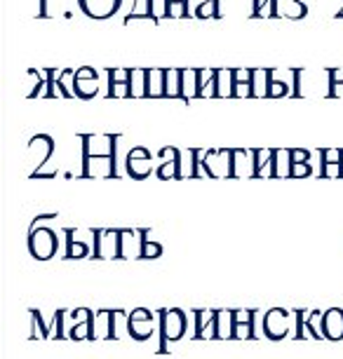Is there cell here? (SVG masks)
Here are the masks:
<instances>
[{
	"label": "cell",
	"mask_w": 343,
	"mask_h": 359,
	"mask_svg": "<svg viewBox=\"0 0 343 359\" xmlns=\"http://www.w3.org/2000/svg\"><path fill=\"white\" fill-rule=\"evenodd\" d=\"M259 17H282L280 0H254L252 19H259Z\"/></svg>",
	"instance_id": "603a6c76"
},
{
	"label": "cell",
	"mask_w": 343,
	"mask_h": 359,
	"mask_svg": "<svg viewBox=\"0 0 343 359\" xmlns=\"http://www.w3.org/2000/svg\"><path fill=\"white\" fill-rule=\"evenodd\" d=\"M153 172V155L144 146H137L127 153V174L137 181H144Z\"/></svg>",
	"instance_id": "277c9868"
},
{
	"label": "cell",
	"mask_w": 343,
	"mask_h": 359,
	"mask_svg": "<svg viewBox=\"0 0 343 359\" xmlns=\"http://www.w3.org/2000/svg\"><path fill=\"white\" fill-rule=\"evenodd\" d=\"M184 69H167L165 76V97L167 99H181L184 101V83H181Z\"/></svg>",
	"instance_id": "d6986e66"
},
{
	"label": "cell",
	"mask_w": 343,
	"mask_h": 359,
	"mask_svg": "<svg viewBox=\"0 0 343 359\" xmlns=\"http://www.w3.org/2000/svg\"><path fill=\"white\" fill-rule=\"evenodd\" d=\"M127 327H130L132 338H137V341H146V338H151V334H153V313H149L146 308H137L130 315Z\"/></svg>",
	"instance_id": "8fae6325"
},
{
	"label": "cell",
	"mask_w": 343,
	"mask_h": 359,
	"mask_svg": "<svg viewBox=\"0 0 343 359\" xmlns=\"http://www.w3.org/2000/svg\"><path fill=\"white\" fill-rule=\"evenodd\" d=\"M289 158H292V162H308L311 153H308V151H299V148H292V151H289Z\"/></svg>",
	"instance_id": "f35d334b"
},
{
	"label": "cell",
	"mask_w": 343,
	"mask_h": 359,
	"mask_svg": "<svg viewBox=\"0 0 343 359\" xmlns=\"http://www.w3.org/2000/svg\"><path fill=\"white\" fill-rule=\"evenodd\" d=\"M146 235H149V230H146ZM158 256H163V247H160L158 242H151L149 237H144V247H141V259H158Z\"/></svg>",
	"instance_id": "83f0119b"
},
{
	"label": "cell",
	"mask_w": 343,
	"mask_h": 359,
	"mask_svg": "<svg viewBox=\"0 0 343 359\" xmlns=\"http://www.w3.org/2000/svg\"><path fill=\"white\" fill-rule=\"evenodd\" d=\"M327 76H329V87L343 85V69H329Z\"/></svg>",
	"instance_id": "74e56055"
},
{
	"label": "cell",
	"mask_w": 343,
	"mask_h": 359,
	"mask_svg": "<svg viewBox=\"0 0 343 359\" xmlns=\"http://www.w3.org/2000/svg\"><path fill=\"white\" fill-rule=\"evenodd\" d=\"M322 317H325V313H320V310H313V313L308 315L306 331H311L313 338H325V334H322Z\"/></svg>",
	"instance_id": "484cf974"
},
{
	"label": "cell",
	"mask_w": 343,
	"mask_h": 359,
	"mask_svg": "<svg viewBox=\"0 0 343 359\" xmlns=\"http://www.w3.org/2000/svg\"><path fill=\"white\" fill-rule=\"evenodd\" d=\"M252 310H233V338H254Z\"/></svg>",
	"instance_id": "ac0fdd59"
},
{
	"label": "cell",
	"mask_w": 343,
	"mask_h": 359,
	"mask_svg": "<svg viewBox=\"0 0 343 359\" xmlns=\"http://www.w3.org/2000/svg\"><path fill=\"white\" fill-rule=\"evenodd\" d=\"M134 69H109V83H132Z\"/></svg>",
	"instance_id": "d6a6232c"
},
{
	"label": "cell",
	"mask_w": 343,
	"mask_h": 359,
	"mask_svg": "<svg viewBox=\"0 0 343 359\" xmlns=\"http://www.w3.org/2000/svg\"><path fill=\"white\" fill-rule=\"evenodd\" d=\"M137 235H139V230H120V256L118 259H132V256L141 259V247H144L146 230H144V237H137Z\"/></svg>",
	"instance_id": "5bb4252c"
},
{
	"label": "cell",
	"mask_w": 343,
	"mask_h": 359,
	"mask_svg": "<svg viewBox=\"0 0 343 359\" xmlns=\"http://www.w3.org/2000/svg\"><path fill=\"white\" fill-rule=\"evenodd\" d=\"M217 85V97H233V69H219Z\"/></svg>",
	"instance_id": "cb8c5ba5"
},
{
	"label": "cell",
	"mask_w": 343,
	"mask_h": 359,
	"mask_svg": "<svg viewBox=\"0 0 343 359\" xmlns=\"http://www.w3.org/2000/svg\"><path fill=\"white\" fill-rule=\"evenodd\" d=\"M322 334H325L327 341H341L343 338V310L341 308H332L325 313V317H322Z\"/></svg>",
	"instance_id": "9a60e30c"
},
{
	"label": "cell",
	"mask_w": 343,
	"mask_h": 359,
	"mask_svg": "<svg viewBox=\"0 0 343 359\" xmlns=\"http://www.w3.org/2000/svg\"><path fill=\"white\" fill-rule=\"evenodd\" d=\"M146 92V69H134L132 73V97H144Z\"/></svg>",
	"instance_id": "4316f807"
},
{
	"label": "cell",
	"mask_w": 343,
	"mask_h": 359,
	"mask_svg": "<svg viewBox=\"0 0 343 359\" xmlns=\"http://www.w3.org/2000/svg\"><path fill=\"white\" fill-rule=\"evenodd\" d=\"M165 76H167V69H146L144 97H149V99L165 97Z\"/></svg>",
	"instance_id": "e0dca14e"
},
{
	"label": "cell",
	"mask_w": 343,
	"mask_h": 359,
	"mask_svg": "<svg viewBox=\"0 0 343 359\" xmlns=\"http://www.w3.org/2000/svg\"><path fill=\"white\" fill-rule=\"evenodd\" d=\"M160 329H163V338L165 341H179L186 331V315L181 313L179 308L172 310H163V317H160Z\"/></svg>",
	"instance_id": "ba28073f"
},
{
	"label": "cell",
	"mask_w": 343,
	"mask_h": 359,
	"mask_svg": "<svg viewBox=\"0 0 343 359\" xmlns=\"http://www.w3.org/2000/svg\"><path fill=\"white\" fill-rule=\"evenodd\" d=\"M111 99H127L132 97V83H113L109 90Z\"/></svg>",
	"instance_id": "1f68e13d"
},
{
	"label": "cell",
	"mask_w": 343,
	"mask_h": 359,
	"mask_svg": "<svg viewBox=\"0 0 343 359\" xmlns=\"http://www.w3.org/2000/svg\"><path fill=\"white\" fill-rule=\"evenodd\" d=\"M36 17H47V3H45V0H38V10H36Z\"/></svg>",
	"instance_id": "ab89813d"
},
{
	"label": "cell",
	"mask_w": 343,
	"mask_h": 359,
	"mask_svg": "<svg viewBox=\"0 0 343 359\" xmlns=\"http://www.w3.org/2000/svg\"><path fill=\"white\" fill-rule=\"evenodd\" d=\"M153 3V15H156V22L160 24L163 19H170V0H151Z\"/></svg>",
	"instance_id": "836d02e7"
},
{
	"label": "cell",
	"mask_w": 343,
	"mask_h": 359,
	"mask_svg": "<svg viewBox=\"0 0 343 359\" xmlns=\"http://www.w3.org/2000/svg\"><path fill=\"white\" fill-rule=\"evenodd\" d=\"M170 3H188V0H170Z\"/></svg>",
	"instance_id": "b9f144b4"
},
{
	"label": "cell",
	"mask_w": 343,
	"mask_h": 359,
	"mask_svg": "<svg viewBox=\"0 0 343 359\" xmlns=\"http://www.w3.org/2000/svg\"><path fill=\"white\" fill-rule=\"evenodd\" d=\"M73 92L80 99H92L97 97L99 92V73L90 69V66H83V69L76 71V78H73Z\"/></svg>",
	"instance_id": "8992f818"
},
{
	"label": "cell",
	"mask_w": 343,
	"mask_h": 359,
	"mask_svg": "<svg viewBox=\"0 0 343 359\" xmlns=\"http://www.w3.org/2000/svg\"><path fill=\"white\" fill-rule=\"evenodd\" d=\"M287 94H292L287 90L285 83H273L271 80V87H268V99H278V97H287Z\"/></svg>",
	"instance_id": "e575fe53"
},
{
	"label": "cell",
	"mask_w": 343,
	"mask_h": 359,
	"mask_svg": "<svg viewBox=\"0 0 343 359\" xmlns=\"http://www.w3.org/2000/svg\"><path fill=\"white\" fill-rule=\"evenodd\" d=\"M311 174H313L311 162H292V167H289V179H304V176Z\"/></svg>",
	"instance_id": "f546056e"
},
{
	"label": "cell",
	"mask_w": 343,
	"mask_h": 359,
	"mask_svg": "<svg viewBox=\"0 0 343 359\" xmlns=\"http://www.w3.org/2000/svg\"><path fill=\"white\" fill-rule=\"evenodd\" d=\"M195 17H200V19H217V17H221L219 0H205V3H200L198 8H195Z\"/></svg>",
	"instance_id": "d4e9b609"
},
{
	"label": "cell",
	"mask_w": 343,
	"mask_h": 359,
	"mask_svg": "<svg viewBox=\"0 0 343 359\" xmlns=\"http://www.w3.org/2000/svg\"><path fill=\"white\" fill-rule=\"evenodd\" d=\"M285 3H304V0H285Z\"/></svg>",
	"instance_id": "60d3db41"
},
{
	"label": "cell",
	"mask_w": 343,
	"mask_h": 359,
	"mask_svg": "<svg viewBox=\"0 0 343 359\" xmlns=\"http://www.w3.org/2000/svg\"><path fill=\"white\" fill-rule=\"evenodd\" d=\"M254 158V179H261V176H275V158H278V151H252Z\"/></svg>",
	"instance_id": "2e32d148"
},
{
	"label": "cell",
	"mask_w": 343,
	"mask_h": 359,
	"mask_svg": "<svg viewBox=\"0 0 343 359\" xmlns=\"http://www.w3.org/2000/svg\"><path fill=\"white\" fill-rule=\"evenodd\" d=\"M273 80V69H254V97H268V87Z\"/></svg>",
	"instance_id": "7402d4cb"
},
{
	"label": "cell",
	"mask_w": 343,
	"mask_h": 359,
	"mask_svg": "<svg viewBox=\"0 0 343 359\" xmlns=\"http://www.w3.org/2000/svg\"><path fill=\"white\" fill-rule=\"evenodd\" d=\"M285 5H287V8L282 10V15L289 17V19H304L308 15L304 3H285Z\"/></svg>",
	"instance_id": "4dcf8cb0"
},
{
	"label": "cell",
	"mask_w": 343,
	"mask_h": 359,
	"mask_svg": "<svg viewBox=\"0 0 343 359\" xmlns=\"http://www.w3.org/2000/svg\"><path fill=\"white\" fill-rule=\"evenodd\" d=\"M289 315L287 310L282 308H273L268 310L266 317H264V334L271 338V341H280V338L287 336L289 331Z\"/></svg>",
	"instance_id": "52a82bcc"
},
{
	"label": "cell",
	"mask_w": 343,
	"mask_h": 359,
	"mask_svg": "<svg viewBox=\"0 0 343 359\" xmlns=\"http://www.w3.org/2000/svg\"><path fill=\"white\" fill-rule=\"evenodd\" d=\"M137 19H151V22L158 26L151 0H134V10L125 17V24H132V22H137Z\"/></svg>",
	"instance_id": "44dd1931"
},
{
	"label": "cell",
	"mask_w": 343,
	"mask_h": 359,
	"mask_svg": "<svg viewBox=\"0 0 343 359\" xmlns=\"http://www.w3.org/2000/svg\"><path fill=\"white\" fill-rule=\"evenodd\" d=\"M203 3H205V0H203Z\"/></svg>",
	"instance_id": "7bdbcfd3"
},
{
	"label": "cell",
	"mask_w": 343,
	"mask_h": 359,
	"mask_svg": "<svg viewBox=\"0 0 343 359\" xmlns=\"http://www.w3.org/2000/svg\"><path fill=\"white\" fill-rule=\"evenodd\" d=\"M188 17V3H170V19Z\"/></svg>",
	"instance_id": "d590c367"
},
{
	"label": "cell",
	"mask_w": 343,
	"mask_h": 359,
	"mask_svg": "<svg viewBox=\"0 0 343 359\" xmlns=\"http://www.w3.org/2000/svg\"><path fill=\"white\" fill-rule=\"evenodd\" d=\"M322 179H343V151L339 148H322Z\"/></svg>",
	"instance_id": "7c38bea8"
},
{
	"label": "cell",
	"mask_w": 343,
	"mask_h": 359,
	"mask_svg": "<svg viewBox=\"0 0 343 359\" xmlns=\"http://www.w3.org/2000/svg\"><path fill=\"white\" fill-rule=\"evenodd\" d=\"M29 76H33V78H36V90H33V92H29V94H26V97H29V99H36L38 94L43 92V87H47V80H43V78H40L36 69H29ZM43 94H45V92H43Z\"/></svg>",
	"instance_id": "8d00e7d4"
},
{
	"label": "cell",
	"mask_w": 343,
	"mask_h": 359,
	"mask_svg": "<svg viewBox=\"0 0 343 359\" xmlns=\"http://www.w3.org/2000/svg\"><path fill=\"white\" fill-rule=\"evenodd\" d=\"M55 153V141H52V137H47V134H38V137L31 139L29 144V162H33V172L31 176L38 174V169L45 165L47 160H50V155Z\"/></svg>",
	"instance_id": "5b68a950"
},
{
	"label": "cell",
	"mask_w": 343,
	"mask_h": 359,
	"mask_svg": "<svg viewBox=\"0 0 343 359\" xmlns=\"http://www.w3.org/2000/svg\"><path fill=\"white\" fill-rule=\"evenodd\" d=\"M198 317V324H195V331H198V338H219V310H198L195 313Z\"/></svg>",
	"instance_id": "4fadbf2b"
},
{
	"label": "cell",
	"mask_w": 343,
	"mask_h": 359,
	"mask_svg": "<svg viewBox=\"0 0 343 359\" xmlns=\"http://www.w3.org/2000/svg\"><path fill=\"white\" fill-rule=\"evenodd\" d=\"M87 254H90V249H87L85 242H78L76 237H69V252H66L69 259H85Z\"/></svg>",
	"instance_id": "f1b7e54d"
},
{
	"label": "cell",
	"mask_w": 343,
	"mask_h": 359,
	"mask_svg": "<svg viewBox=\"0 0 343 359\" xmlns=\"http://www.w3.org/2000/svg\"><path fill=\"white\" fill-rule=\"evenodd\" d=\"M94 256L97 259H118L120 256V230H92Z\"/></svg>",
	"instance_id": "3957f363"
},
{
	"label": "cell",
	"mask_w": 343,
	"mask_h": 359,
	"mask_svg": "<svg viewBox=\"0 0 343 359\" xmlns=\"http://www.w3.org/2000/svg\"><path fill=\"white\" fill-rule=\"evenodd\" d=\"M57 247H59V240H57V233L50 228H31L29 233V252L33 259L38 261H47L57 254Z\"/></svg>",
	"instance_id": "6da1fadb"
},
{
	"label": "cell",
	"mask_w": 343,
	"mask_h": 359,
	"mask_svg": "<svg viewBox=\"0 0 343 359\" xmlns=\"http://www.w3.org/2000/svg\"><path fill=\"white\" fill-rule=\"evenodd\" d=\"M200 165L212 179H233V151H203Z\"/></svg>",
	"instance_id": "7a4b0ae2"
},
{
	"label": "cell",
	"mask_w": 343,
	"mask_h": 359,
	"mask_svg": "<svg viewBox=\"0 0 343 359\" xmlns=\"http://www.w3.org/2000/svg\"><path fill=\"white\" fill-rule=\"evenodd\" d=\"M160 158H165L163 165L158 167V179L163 181H170V179H181L184 172H181V155L174 146H165L163 151H160Z\"/></svg>",
	"instance_id": "30bf717a"
},
{
	"label": "cell",
	"mask_w": 343,
	"mask_h": 359,
	"mask_svg": "<svg viewBox=\"0 0 343 359\" xmlns=\"http://www.w3.org/2000/svg\"><path fill=\"white\" fill-rule=\"evenodd\" d=\"M78 5L90 19H109L120 10L123 0H78Z\"/></svg>",
	"instance_id": "9c48e42d"
},
{
	"label": "cell",
	"mask_w": 343,
	"mask_h": 359,
	"mask_svg": "<svg viewBox=\"0 0 343 359\" xmlns=\"http://www.w3.org/2000/svg\"><path fill=\"white\" fill-rule=\"evenodd\" d=\"M181 83H184V101L186 104H191L193 99L200 97V69H184Z\"/></svg>",
	"instance_id": "ffe728a7"
}]
</instances>
